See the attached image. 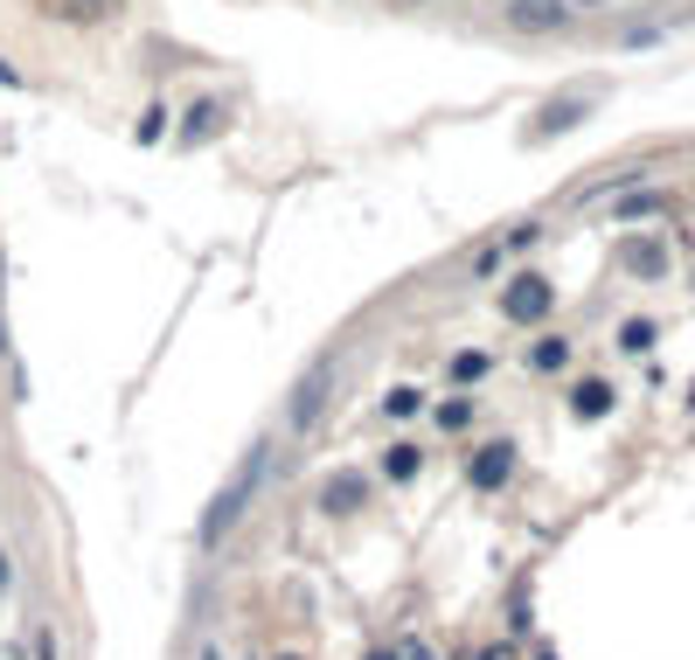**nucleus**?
Here are the masks:
<instances>
[{
	"instance_id": "f257e3e1",
	"label": "nucleus",
	"mask_w": 695,
	"mask_h": 660,
	"mask_svg": "<svg viewBox=\"0 0 695 660\" xmlns=\"http://www.w3.org/2000/svg\"><path fill=\"white\" fill-rule=\"evenodd\" d=\"M265 480H272V445H251V459L237 466L230 480L209 494V507H202V550H223V542L237 536V521L257 507V494H265Z\"/></svg>"
},
{
	"instance_id": "f03ea898",
	"label": "nucleus",
	"mask_w": 695,
	"mask_h": 660,
	"mask_svg": "<svg viewBox=\"0 0 695 660\" xmlns=\"http://www.w3.org/2000/svg\"><path fill=\"white\" fill-rule=\"evenodd\" d=\"M501 320H508V327H542V320H550V307H556V286L542 272H515L508 286H501Z\"/></svg>"
},
{
	"instance_id": "7ed1b4c3",
	"label": "nucleus",
	"mask_w": 695,
	"mask_h": 660,
	"mask_svg": "<svg viewBox=\"0 0 695 660\" xmlns=\"http://www.w3.org/2000/svg\"><path fill=\"white\" fill-rule=\"evenodd\" d=\"M369 494H375V480L362 473V466H341V473H321V515H334V521H348V515H362L369 507Z\"/></svg>"
},
{
	"instance_id": "20e7f679",
	"label": "nucleus",
	"mask_w": 695,
	"mask_h": 660,
	"mask_svg": "<svg viewBox=\"0 0 695 660\" xmlns=\"http://www.w3.org/2000/svg\"><path fill=\"white\" fill-rule=\"evenodd\" d=\"M501 22H508L515 35H563L571 28V0H508Z\"/></svg>"
},
{
	"instance_id": "39448f33",
	"label": "nucleus",
	"mask_w": 695,
	"mask_h": 660,
	"mask_svg": "<svg viewBox=\"0 0 695 660\" xmlns=\"http://www.w3.org/2000/svg\"><path fill=\"white\" fill-rule=\"evenodd\" d=\"M466 480H474L480 494H501V487L515 480V445L508 439H487L474 459H466Z\"/></svg>"
},
{
	"instance_id": "423d86ee",
	"label": "nucleus",
	"mask_w": 695,
	"mask_h": 660,
	"mask_svg": "<svg viewBox=\"0 0 695 660\" xmlns=\"http://www.w3.org/2000/svg\"><path fill=\"white\" fill-rule=\"evenodd\" d=\"M619 272L626 278H668V243L661 237H619Z\"/></svg>"
},
{
	"instance_id": "0eeeda50",
	"label": "nucleus",
	"mask_w": 695,
	"mask_h": 660,
	"mask_svg": "<svg viewBox=\"0 0 695 660\" xmlns=\"http://www.w3.org/2000/svg\"><path fill=\"white\" fill-rule=\"evenodd\" d=\"M612 410H619V389L606 383V375H577L571 383V418L598 424V418H612Z\"/></svg>"
},
{
	"instance_id": "6e6552de",
	"label": "nucleus",
	"mask_w": 695,
	"mask_h": 660,
	"mask_svg": "<svg viewBox=\"0 0 695 660\" xmlns=\"http://www.w3.org/2000/svg\"><path fill=\"white\" fill-rule=\"evenodd\" d=\"M327 396H334V362H327V369H313L307 383L292 389V431H313V418L327 410Z\"/></svg>"
},
{
	"instance_id": "1a4fd4ad",
	"label": "nucleus",
	"mask_w": 695,
	"mask_h": 660,
	"mask_svg": "<svg viewBox=\"0 0 695 660\" xmlns=\"http://www.w3.org/2000/svg\"><path fill=\"white\" fill-rule=\"evenodd\" d=\"M223 125H230V105H223V98H195V105L181 111V140H188V146H195V140H216Z\"/></svg>"
},
{
	"instance_id": "9d476101",
	"label": "nucleus",
	"mask_w": 695,
	"mask_h": 660,
	"mask_svg": "<svg viewBox=\"0 0 695 660\" xmlns=\"http://www.w3.org/2000/svg\"><path fill=\"white\" fill-rule=\"evenodd\" d=\"M418 473H424V445H418V439H397V445L383 452V480H390V487H410Z\"/></svg>"
},
{
	"instance_id": "9b49d317",
	"label": "nucleus",
	"mask_w": 695,
	"mask_h": 660,
	"mask_svg": "<svg viewBox=\"0 0 695 660\" xmlns=\"http://www.w3.org/2000/svg\"><path fill=\"white\" fill-rule=\"evenodd\" d=\"M445 375H453V389H474V383L494 375V355H487V348H459L453 362H445Z\"/></svg>"
},
{
	"instance_id": "f8f14e48",
	"label": "nucleus",
	"mask_w": 695,
	"mask_h": 660,
	"mask_svg": "<svg viewBox=\"0 0 695 660\" xmlns=\"http://www.w3.org/2000/svg\"><path fill=\"white\" fill-rule=\"evenodd\" d=\"M585 105H591V98H556V105H542V111H536V132H542V140H550V132H571L577 119H585Z\"/></svg>"
},
{
	"instance_id": "ddd939ff",
	"label": "nucleus",
	"mask_w": 695,
	"mask_h": 660,
	"mask_svg": "<svg viewBox=\"0 0 695 660\" xmlns=\"http://www.w3.org/2000/svg\"><path fill=\"white\" fill-rule=\"evenodd\" d=\"M529 369H536V375L571 369V341H563V334H542V341H529Z\"/></svg>"
},
{
	"instance_id": "4468645a",
	"label": "nucleus",
	"mask_w": 695,
	"mask_h": 660,
	"mask_svg": "<svg viewBox=\"0 0 695 660\" xmlns=\"http://www.w3.org/2000/svg\"><path fill=\"white\" fill-rule=\"evenodd\" d=\"M418 410H424V389H418V383H397V389L383 396V418H390V424H410Z\"/></svg>"
},
{
	"instance_id": "2eb2a0df",
	"label": "nucleus",
	"mask_w": 695,
	"mask_h": 660,
	"mask_svg": "<svg viewBox=\"0 0 695 660\" xmlns=\"http://www.w3.org/2000/svg\"><path fill=\"white\" fill-rule=\"evenodd\" d=\"M431 424H439V431H466V424H474V396H445V404L439 410H431Z\"/></svg>"
},
{
	"instance_id": "dca6fc26",
	"label": "nucleus",
	"mask_w": 695,
	"mask_h": 660,
	"mask_svg": "<svg viewBox=\"0 0 695 660\" xmlns=\"http://www.w3.org/2000/svg\"><path fill=\"white\" fill-rule=\"evenodd\" d=\"M167 119H175V111H167V105L154 98V105H146V111H140V125H133V140H140V146H154V140H167V132H175V125H167Z\"/></svg>"
},
{
	"instance_id": "f3484780",
	"label": "nucleus",
	"mask_w": 695,
	"mask_h": 660,
	"mask_svg": "<svg viewBox=\"0 0 695 660\" xmlns=\"http://www.w3.org/2000/svg\"><path fill=\"white\" fill-rule=\"evenodd\" d=\"M654 341H661V334H654V320H626V327H619V348H626V355H647Z\"/></svg>"
},
{
	"instance_id": "a211bd4d",
	"label": "nucleus",
	"mask_w": 695,
	"mask_h": 660,
	"mask_svg": "<svg viewBox=\"0 0 695 660\" xmlns=\"http://www.w3.org/2000/svg\"><path fill=\"white\" fill-rule=\"evenodd\" d=\"M28 660H63V647H56V626H49V619L28 633Z\"/></svg>"
},
{
	"instance_id": "6ab92c4d",
	"label": "nucleus",
	"mask_w": 695,
	"mask_h": 660,
	"mask_svg": "<svg viewBox=\"0 0 695 660\" xmlns=\"http://www.w3.org/2000/svg\"><path fill=\"white\" fill-rule=\"evenodd\" d=\"M661 209H668L661 195H626L619 202V223H640V216H661Z\"/></svg>"
},
{
	"instance_id": "aec40b11",
	"label": "nucleus",
	"mask_w": 695,
	"mask_h": 660,
	"mask_svg": "<svg viewBox=\"0 0 695 660\" xmlns=\"http://www.w3.org/2000/svg\"><path fill=\"white\" fill-rule=\"evenodd\" d=\"M111 8H119V0H63L70 22H98V14H111Z\"/></svg>"
},
{
	"instance_id": "412c9836",
	"label": "nucleus",
	"mask_w": 695,
	"mask_h": 660,
	"mask_svg": "<svg viewBox=\"0 0 695 660\" xmlns=\"http://www.w3.org/2000/svg\"><path fill=\"white\" fill-rule=\"evenodd\" d=\"M501 272V243H480L474 251V278H494Z\"/></svg>"
},
{
	"instance_id": "4be33fe9",
	"label": "nucleus",
	"mask_w": 695,
	"mask_h": 660,
	"mask_svg": "<svg viewBox=\"0 0 695 660\" xmlns=\"http://www.w3.org/2000/svg\"><path fill=\"white\" fill-rule=\"evenodd\" d=\"M536 237H542V223H515V230H508V251H529Z\"/></svg>"
},
{
	"instance_id": "5701e85b",
	"label": "nucleus",
	"mask_w": 695,
	"mask_h": 660,
	"mask_svg": "<svg viewBox=\"0 0 695 660\" xmlns=\"http://www.w3.org/2000/svg\"><path fill=\"white\" fill-rule=\"evenodd\" d=\"M0 84H8V91H22V70H14L8 56H0Z\"/></svg>"
},
{
	"instance_id": "b1692460",
	"label": "nucleus",
	"mask_w": 695,
	"mask_h": 660,
	"mask_svg": "<svg viewBox=\"0 0 695 660\" xmlns=\"http://www.w3.org/2000/svg\"><path fill=\"white\" fill-rule=\"evenodd\" d=\"M14 355V341H8V307H0V362H8Z\"/></svg>"
},
{
	"instance_id": "393cba45",
	"label": "nucleus",
	"mask_w": 695,
	"mask_h": 660,
	"mask_svg": "<svg viewBox=\"0 0 695 660\" xmlns=\"http://www.w3.org/2000/svg\"><path fill=\"white\" fill-rule=\"evenodd\" d=\"M14 591V571H8V550H0V598Z\"/></svg>"
},
{
	"instance_id": "a878e982",
	"label": "nucleus",
	"mask_w": 695,
	"mask_h": 660,
	"mask_svg": "<svg viewBox=\"0 0 695 660\" xmlns=\"http://www.w3.org/2000/svg\"><path fill=\"white\" fill-rule=\"evenodd\" d=\"M362 660H397V653H390V647H369V653H362Z\"/></svg>"
},
{
	"instance_id": "bb28decb",
	"label": "nucleus",
	"mask_w": 695,
	"mask_h": 660,
	"mask_svg": "<svg viewBox=\"0 0 695 660\" xmlns=\"http://www.w3.org/2000/svg\"><path fill=\"white\" fill-rule=\"evenodd\" d=\"M272 660H307V653H272Z\"/></svg>"
}]
</instances>
